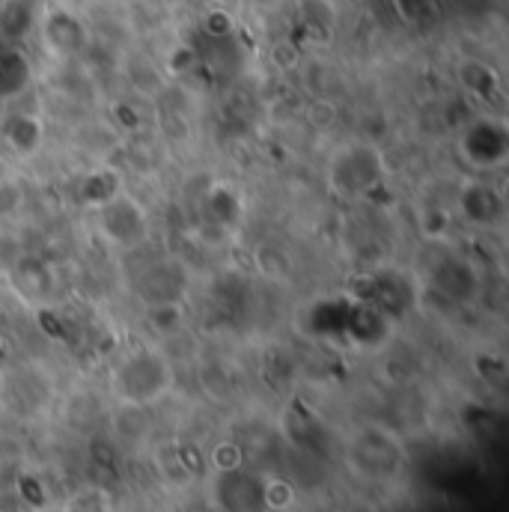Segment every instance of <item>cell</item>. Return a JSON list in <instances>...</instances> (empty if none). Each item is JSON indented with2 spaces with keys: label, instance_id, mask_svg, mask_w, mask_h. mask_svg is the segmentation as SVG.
Wrapping results in <instances>:
<instances>
[{
  "label": "cell",
  "instance_id": "obj_5",
  "mask_svg": "<svg viewBox=\"0 0 509 512\" xmlns=\"http://www.w3.org/2000/svg\"><path fill=\"white\" fill-rule=\"evenodd\" d=\"M256 265H259V271H262L265 277H271V280H286L289 271H292L289 256L283 254L280 248H274V245H262V248L256 251Z\"/></svg>",
  "mask_w": 509,
  "mask_h": 512
},
{
  "label": "cell",
  "instance_id": "obj_7",
  "mask_svg": "<svg viewBox=\"0 0 509 512\" xmlns=\"http://www.w3.org/2000/svg\"><path fill=\"white\" fill-rule=\"evenodd\" d=\"M21 203H24V194H21L18 182L3 179L0 182V218H12L21 209Z\"/></svg>",
  "mask_w": 509,
  "mask_h": 512
},
{
  "label": "cell",
  "instance_id": "obj_3",
  "mask_svg": "<svg viewBox=\"0 0 509 512\" xmlns=\"http://www.w3.org/2000/svg\"><path fill=\"white\" fill-rule=\"evenodd\" d=\"M459 152L477 170H495L507 161V128L495 120H480L459 140Z\"/></svg>",
  "mask_w": 509,
  "mask_h": 512
},
{
  "label": "cell",
  "instance_id": "obj_4",
  "mask_svg": "<svg viewBox=\"0 0 509 512\" xmlns=\"http://www.w3.org/2000/svg\"><path fill=\"white\" fill-rule=\"evenodd\" d=\"M459 206H462V215H465L468 221L483 224V227L495 224V221L504 215V200H501V194H498L492 185H486V182H471V185H465L462 194H459Z\"/></svg>",
  "mask_w": 509,
  "mask_h": 512
},
{
  "label": "cell",
  "instance_id": "obj_6",
  "mask_svg": "<svg viewBox=\"0 0 509 512\" xmlns=\"http://www.w3.org/2000/svg\"><path fill=\"white\" fill-rule=\"evenodd\" d=\"M63 512H111V498L105 489H81L66 501Z\"/></svg>",
  "mask_w": 509,
  "mask_h": 512
},
{
  "label": "cell",
  "instance_id": "obj_2",
  "mask_svg": "<svg viewBox=\"0 0 509 512\" xmlns=\"http://www.w3.org/2000/svg\"><path fill=\"white\" fill-rule=\"evenodd\" d=\"M99 218V233L105 242H111L114 248L134 251L149 239V215L146 209L126 194H114L111 200H105L96 212Z\"/></svg>",
  "mask_w": 509,
  "mask_h": 512
},
{
  "label": "cell",
  "instance_id": "obj_1",
  "mask_svg": "<svg viewBox=\"0 0 509 512\" xmlns=\"http://www.w3.org/2000/svg\"><path fill=\"white\" fill-rule=\"evenodd\" d=\"M170 382H173L170 364L152 349H140L128 355L114 373V390L126 405H152L170 390Z\"/></svg>",
  "mask_w": 509,
  "mask_h": 512
}]
</instances>
